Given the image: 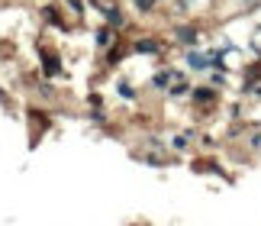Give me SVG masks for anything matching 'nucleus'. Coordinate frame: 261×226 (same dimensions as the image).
Wrapping results in <instances>:
<instances>
[{
	"instance_id": "nucleus-7",
	"label": "nucleus",
	"mask_w": 261,
	"mask_h": 226,
	"mask_svg": "<svg viewBox=\"0 0 261 226\" xmlns=\"http://www.w3.org/2000/svg\"><path fill=\"white\" fill-rule=\"evenodd\" d=\"M194 97H197V100H210L213 94H210V91H194Z\"/></svg>"
},
{
	"instance_id": "nucleus-1",
	"label": "nucleus",
	"mask_w": 261,
	"mask_h": 226,
	"mask_svg": "<svg viewBox=\"0 0 261 226\" xmlns=\"http://www.w3.org/2000/svg\"><path fill=\"white\" fill-rule=\"evenodd\" d=\"M187 65L194 68V71H203V68L210 65V61H206L203 55H200V52H190V55H187Z\"/></svg>"
},
{
	"instance_id": "nucleus-3",
	"label": "nucleus",
	"mask_w": 261,
	"mask_h": 226,
	"mask_svg": "<svg viewBox=\"0 0 261 226\" xmlns=\"http://www.w3.org/2000/svg\"><path fill=\"white\" fill-rule=\"evenodd\" d=\"M133 4H136L139 10H142V13H148V10L155 7V0H133Z\"/></svg>"
},
{
	"instance_id": "nucleus-2",
	"label": "nucleus",
	"mask_w": 261,
	"mask_h": 226,
	"mask_svg": "<svg viewBox=\"0 0 261 226\" xmlns=\"http://www.w3.org/2000/svg\"><path fill=\"white\" fill-rule=\"evenodd\" d=\"M177 39L180 42H197V33L194 29H177Z\"/></svg>"
},
{
	"instance_id": "nucleus-6",
	"label": "nucleus",
	"mask_w": 261,
	"mask_h": 226,
	"mask_svg": "<svg viewBox=\"0 0 261 226\" xmlns=\"http://www.w3.org/2000/svg\"><path fill=\"white\" fill-rule=\"evenodd\" d=\"M97 42H100V46L110 42V33H107V29H100V33H97Z\"/></svg>"
},
{
	"instance_id": "nucleus-4",
	"label": "nucleus",
	"mask_w": 261,
	"mask_h": 226,
	"mask_svg": "<svg viewBox=\"0 0 261 226\" xmlns=\"http://www.w3.org/2000/svg\"><path fill=\"white\" fill-rule=\"evenodd\" d=\"M136 49H139V52H155V42H152V39H145V42H139Z\"/></svg>"
},
{
	"instance_id": "nucleus-5",
	"label": "nucleus",
	"mask_w": 261,
	"mask_h": 226,
	"mask_svg": "<svg viewBox=\"0 0 261 226\" xmlns=\"http://www.w3.org/2000/svg\"><path fill=\"white\" fill-rule=\"evenodd\" d=\"M171 78H174L171 71H168V75H158V78H155V84H158V87H165V84H168V81H171Z\"/></svg>"
}]
</instances>
